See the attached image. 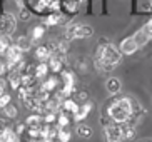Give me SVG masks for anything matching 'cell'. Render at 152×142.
I'll return each instance as SVG.
<instances>
[{"label":"cell","mask_w":152,"mask_h":142,"mask_svg":"<svg viewBox=\"0 0 152 142\" xmlns=\"http://www.w3.org/2000/svg\"><path fill=\"white\" fill-rule=\"evenodd\" d=\"M121 125V132H122V141H130L135 135V127L129 124H119Z\"/></svg>","instance_id":"obj_19"},{"label":"cell","mask_w":152,"mask_h":142,"mask_svg":"<svg viewBox=\"0 0 152 142\" xmlns=\"http://www.w3.org/2000/svg\"><path fill=\"white\" fill-rule=\"evenodd\" d=\"M44 34H45V27L44 25H37V27L32 29V34L28 35V39H30L32 44H35V42H39V40L44 37Z\"/></svg>","instance_id":"obj_20"},{"label":"cell","mask_w":152,"mask_h":142,"mask_svg":"<svg viewBox=\"0 0 152 142\" xmlns=\"http://www.w3.org/2000/svg\"><path fill=\"white\" fill-rule=\"evenodd\" d=\"M42 124H44V116L42 114H30L25 119V125L28 129H40Z\"/></svg>","instance_id":"obj_8"},{"label":"cell","mask_w":152,"mask_h":142,"mask_svg":"<svg viewBox=\"0 0 152 142\" xmlns=\"http://www.w3.org/2000/svg\"><path fill=\"white\" fill-rule=\"evenodd\" d=\"M142 142H149V141H142Z\"/></svg>","instance_id":"obj_34"},{"label":"cell","mask_w":152,"mask_h":142,"mask_svg":"<svg viewBox=\"0 0 152 142\" xmlns=\"http://www.w3.org/2000/svg\"><path fill=\"white\" fill-rule=\"evenodd\" d=\"M57 79L55 77H49V79H45L40 85V90L42 92H47V94H54L57 90Z\"/></svg>","instance_id":"obj_13"},{"label":"cell","mask_w":152,"mask_h":142,"mask_svg":"<svg viewBox=\"0 0 152 142\" xmlns=\"http://www.w3.org/2000/svg\"><path fill=\"white\" fill-rule=\"evenodd\" d=\"M94 34V29L90 25H77L75 39H90Z\"/></svg>","instance_id":"obj_16"},{"label":"cell","mask_w":152,"mask_h":142,"mask_svg":"<svg viewBox=\"0 0 152 142\" xmlns=\"http://www.w3.org/2000/svg\"><path fill=\"white\" fill-rule=\"evenodd\" d=\"M69 124H70V119H69V116L65 114V112H58L57 114V120H55V125H57L58 129H67Z\"/></svg>","instance_id":"obj_21"},{"label":"cell","mask_w":152,"mask_h":142,"mask_svg":"<svg viewBox=\"0 0 152 142\" xmlns=\"http://www.w3.org/2000/svg\"><path fill=\"white\" fill-rule=\"evenodd\" d=\"M121 50L117 49L114 44H100L95 50V69L99 72H112L119 64H121Z\"/></svg>","instance_id":"obj_1"},{"label":"cell","mask_w":152,"mask_h":142,"mask_svg":"<svg viewBox=\"0 0 152 142\" xmlns=\"http://www.w3.org/2000/svg\"><path fill=\"white\" fill-rule=\"evenodd\" d=\"M17 29V18L14 13H2L0 15V35L10 37Z\"/></svg>","instance_id":"obj_4"},{"label":"cell","mask_w":152,"mask_h":142,"mask_svg":"<svg viewBox=\"0 0 152 142\" xmlns=\"http://www.w3.org/2000/svg\"><path fill=\"white\" fill-rule=\"evenodd\" d=\"M5 72H9L7 70V64H5V60H0V77L4 75Z\"/></svg>","instance_id":"obj_31"},{"label":"cell","mask_w":152,"mask_h":142,"mask_svg":"<svg viewBox=\"0 0 152 142\" xmlns=\"http://www.w3.org/2000/svg\"><path fill=\"white\" fill-rule=\"evenodd\" d=\"M49 64L47 62H39L35 67H34V75L37 77V79H44V77H47V74H49Z\"/></svg>","instance_id":"obj_17"},{"label":"cell","mask_w":152,"mask_h":142,"mask_svg":"<svg viewBox=\"0 0 152 142\" xmlns=\"http://www.w3.org/2000/svg\"><path fill=\"white\" fill-rule=\"evenodd\" d=\"M151 39L152 37L149 35L147 32H145V29L142 27L140 30L135 32L134 35L125 37V39L121 42V45H119V50H121L122 53H125V55H132V53H135L140 47H144Z\"/></svg>","instance_id":"obj_3"},{"label":"cell","mask_w":152,"mask_h":142,"mask_svg":"<svg viewBox=\"0 0 152 142\" xmlns=\"http://www.w3.org/2000/svg\"><path fill=\"white\" fill-rule=\"evenodd\" d=\"M64 17L60 12H52L47 15V18L44 20V25L45 27H54V25H58V23H62Z\"/></svg>","instance_id":"obj_14"},{"label":"cell","mask_w":152,"mask_h":142,"mask_svg":"<svg viewBox=\"0 0 152 142\" xmlns=\"http://www.w3.org/2000/svg\"><path fill=\"white\" fill-rule=\"evenodd\" d=\"M47 64H49V70L55 72V74H60V72H62V65H64V64H62V62H58L57 59L50 57V60H49Z\"/></svg>","instance_id":"obj_25"},{"label":"cell","mask_w":152,"mask_h":142,"mask_svg":"<svg viewBox=\"0 0 152 142\" xmlns=\"http://www.w3.org/2000/svg\"><path fill=\"white\" fill-rule=\"evenodd\" d=\"M105 90H107L110 95H117V94L122 90V82L117 77H109L105 80Z\"/></svg>","instance_id":"obj_7"},{"label":"cell","mask_w":152,"mask_h":142,"mask_svg":"<svg viewBox=\"0 0 152 142\" xmlns=\"http://www.w3.org/2000/svg\"><path fill=\"white\" fill-rule=\"evenodd\" d=\"M50 142H58V141H57V139H54V141H50Z\"/></svg>","instance_id":"obj_33"},{"label":"cell","mask_w":152,"mask_h":142,"mask_svg":"<svg viewBox=\"0 0 152 142\" xmlns=\"http://www.w3.org/2000/svg\"><path fill=\"white\" fill-rule=\"evenodd\" d=\"M30 142H42L40 139H35V141H30Z\"/></svg>","instance_id":"obj_32"},{"label":"cell","mask_w":152,"mask_h":142,"mask_svg":"<svg viewBox=\"0 0 152 142\" xmlns=\"http://www.w3.org/2000/svg\"><path fill=\"white\" fill-rule=\"evenodd\" d=\"M10 100H12V97H10L9 94H4V95H0V111H4L5 107L10 104Z\"/></svg>","instance_id":"obj_26"},{"label":"cell","mask_w":152,"mask_h":142,"mask_svg":"<svg viewBox=\"0 0 152 142\" xmlns=\"http://www.w3.org/2000/svg\"><path fill=\"white\" fill-rule=\"evenodd\" d=\"M92 111V102H84L80 107H79V112H77L75 116H74V120L75 122H79L80 124V120H84V119H87V116H89V112Z\"/></svg>","instance_id":"obj_11"},{"label":"cell","mask_w":152,"mask_h":142,"mask_svg":"<svg viewBox=\"0 0 152 142\" xmlns=\"http://www.w3.org/2000/svg\"><path fill=\"white\" fill-rule=\"evenodd\" d=\"M75 32H77V23H69L65 27V42H70V40L75 39Z\"/></svg>","instance_id":"obj_22"},{"label":"cell","mask_w":152,"mask_h":142,"mask_svg":"<svg viewBox=\"0 0 152 142\" xmlns=\"http://www.w3.org/2000/svg\"><path fill=\"white\" fill-rule=\"evenodd\" d=\"M82 0H60V9H64L67 13L74 15V13L79 12V5H80Z\"/></svg>","instance_id":"obj_9"},{"label":"cell","mask_w":152,"mask_h":142,"mask_svg":"<svg viewBox=\"0 0 152 142\" xmlns=\"http://www.w3.org/2000/svg\"><path fill=\"white\" fill-rule=\"evenodd\" d=\"M135 104L130 97H121V99H114L107 107V114L105 116L114 122V124H125L129 117L134 114Z\"/></svg>","instance_id":"obj_2"},{"label":"cell","mask_w":152,"mask_h":142,"mask_svg":"<svg viewBox=\"0 0 152 142\" xmlns=\"http://www.w3.org/2000/svg\"><path fill=\"white\" fill-rule=\"evenodd\" d=\"M20 18H22V20H28V18H30V12L27 10V7H25V9H20Z\"/></svg>","instance_id":"obj_30"},{"label":"cell","mask_w":152,"mask_h":142,"mask_svg":"<svg viewBox=\"0 0 152 142\" xmlns=\"http://www.w3.org/2000/svg\"><path fill=\"white\" fill-rule=\"evenodd\" d=\"M14 45H17L22 52H28L32 42H30V39H28V35H18L17 39L14 40Z\"/></svg>","instance_id":"obj_15"},{"label":"cell","mask_w":152,"mask_h":142,"mask_svg":"<svg viewBox=\"0 0 152 142\" xmlns=\"http://www.w3.org/2000/svg\"><path fill=\"white\" fill-rule=\"evenodd\" d=\"M79 104L74 100V99H65L62 102V112H65V114H72V116H75L77 112H79Z\"/></svg>","instance_id":"obj_12"},{"label":"cell","mask_w":152,"mask_h":142,"mask_svg":"<svg viewBox=\"0 0 152 142\" xmlns=\"http://www.w3.org/2000/svg\"><path fill=\"white\" fill-rule=\"evenodd\" d=\"M25 130H27V125H25V124H18L17 127H15V129H14V132L17 134L18 137H20V135H22V134L25 132Z\"/></svg>","instance_id":"obj_28"},{"label":"cell","mask_w":152,"mask_h":142,"mask_svg":"<svg viewBox=\"0 0 152 142\" xmlns=\"http://www.w3.org/2000/svg\"><path fill=\"white\" fill-rule=\"evenodd\" d=\"M9 127H10V125H9V120H7V119L2 120V119H0V135H2V134H4L5 130L9 129Z\"/></svg>","instance_id":"obj_29"},{"label":"cell","mask_w":152,"mask_h":142,"mask_svg":"<svg viewBox=\"0 0 152 142\" xmlns=\"http://www.w3.org/2000/svg\"><path fill=\"white\" fill-rule=\"evenodd\" d=\"M7 84H9L14 90H18L20 87H22V74H20V72H15V70L9 72Z\"/></svg>","instance_id":"obj_10"},{"label":"cell","mask_w":152,"mask_h":142,"mask_svg":"<svg viewBox=\"0 0 152 142\" xmlns=\"http://www.w3.org/2000/svg\"><path fill=\"white\" fill-rule=\"evenodd\" d=\"M77 100H82V104L89 102V94L85 92V90H79L77 92Z\"/></svg>","instance_id":"obj_27"},{"label":"cell","mask_w":152,"mask_h":142,"mask_svg":"<svg viewBox=\"0 0 152 142\" xmlns=\"http://www.w3.org/2000/svg\"><path fill=\"white\" fill-rule=\"evenodd\" d=\"M52 52H54L52 44H49V45H39L37 50H35V57H37V60H40V62H49L50 57H52Z\"/></svg>","instance_id":"obj_6"},{"label":"cell","mask_w":152,"mask_h":142,"mask_svg":"<svg viewBox=\"0 0 152 142\" xmlns=\"http://www.w3.org/2000/svg\"><path fill=\"white\" fill-rule=\"evenodd\" d=\"M75 132H77V135L82 137V139H90L92 137V127L87 125V124H79L75 127Z\"/></svg>","instance_id":"obj_18"},{"label":"cell","mask_w":152,"mask_h":142,"mask_svg":"<svg viewBox=\"0 0 152 142\" xmlns=\"http://www.w3.org/2000/svg\"><path fill=\"white\" fill-rule=\"evenodd\" d=\"M105 142H122V132L119 124H109L102 130Z\"/></svg>","instance_id":"obj_5"},{"label":"cell","mask_w":152,"mask_h":142,"mask_svg":"<svg viewBox=\"0 0 152 142\" xmlns=\"http://www.w3.org/2000/svg\"><path fill=\"white\" fill-rule=\"evenodd\" d=\"M4 114H5V117H7V119H17V116H18V109H17V107H15L12 102H10L9 105H7V107L4 109Z\"/></svg>","instance_id":"obj_23"},{"label":"cell","mask_w":152,"mask_h":142,"mask_svg":"<svg viewBox=\"0 0 152 142\" xmlns=\"http://www.w3.org/2000/svg\"><path fill=\"white\" fill-rule=\"evenodd\" d=\"M55 127H57V125H55ZM70 130L69 129H58L57 127V141L58 142H69L70 141Z\"/></svg>","instance_id":"obj_24"}]
</instances>
